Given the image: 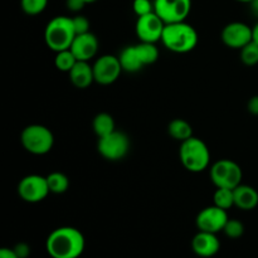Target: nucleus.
Wrapping results in <instances>:
<instances>
[{
	"label": "nucleus",
	"instance_id": "f257e3e1",
	"mask_svg": "<svg viewBox=\"0 0 258 258\" xmlns=\"http://www.w3.org/2000/svg\"><path fill=\"white\" fill-rule=\"evenodd\" d=\"M86 247L82 232L73 227H59L48 236L45 249L52 258H78Z\"/></svg>",
	"mask_w": 258,
	"mask_h": 258
},
{
	"label": "nucleus",
	"instance_id": "f03ea898",
	"mask_svg": "<svg viewBox=\"0 0 258 258\" xmlns=\"http://www.w3.org/2000/svg\"><path fill=\"white\" fill-rule=\"evenodd\" d=\"M164 47L174 53H189L198 44V33L193 25L186 22H178L165 24L163 37Z\"/></svg>",
	"mask_w": 258,
	"mask_h": 258
},
{
	"label": "nucleus",
	"instance_id": "7ed1b4c3",
	"mask_svg": "<svg viewBox=\"0 0 258 258\" xmlns=\"http://www.w3.org/2000/svg\"><path fill=\"white\" fill-rule=\"evenodd\" d=\"M179 159L181 165L190 173H202L211 164V151L202 139L191 136L180 143Z\"/></svg>",
	"mask_w": 258,
	"mask_h": 258
},
{
	"label": "nucleus",
	"instance_id": "20e7f679",
	"mask_svg": "<svg viewBox=\"0 0 258 258\" xmlns=\"http://www.w3.org/2000/svg\"><path fill=\"white\" fill-rule=\"evenodd\" d=\"M72 18L59 15L49 20L44 30V40L48 48L55 53L70 49L76 38Z\"/></svg>",
	"mask_w": 258,
	"mask_h": 258
},
{
	"label": "nucleus",
	"instance_id": "39448f33",
	"mask_svg": "<svg viewBox=\"0 0 258 258\" xmlns=\"http://www.w3.org/2000/svg\"><path fill=\"white\" fill-rule=\"evenodd\" d=\"M20 143L28 153L33 155H45L53 149L54 136L47 126L33 123L23 128Z\"/></svg>",
	"mask_w": 258,
	"mask_h": 258
},
{
	"label": "nucleus",
	"instance_id": "423d86ee",
	"mask_svg": "<svg viewBox=\"0 0 258 258\" xmlns=\"http://www.w3.org/2000/svg\"><path fill=\"white\" fill-rule=\"evenodd\" d=\"M211 180L216 188L236 189L242 184L243 171L241 166L233 160L222 159L216 161L211 168Z\"/></svg>",
	"mask_w": 258,
	"mask_h": 258
},
{
	"label": "nucleus",
	"instance_id": "0eeeda50",
	"mask_svg": "<svg viewBox=\"0 0 258 258\" xmlns=\"http://www.w3.org/2000/svg\"><path fill=\"white\" fill-rule=\"evenodd\" d=\"M97 150L105 159L117 161L125 158L130 150V139L125 133L115 130L113 133L98 139Z\"/></svg>",
	"mask_w": 258,
	"mask_h": 258
},
{
	"label": "nucleus",
	"instance_id": "6e6552de",
	"mask_svg": "<svg viewBox=\"0 0 258 258\" xmlns=\"http://www.w3.org/2000/svg\"><path fill=\"white\" fill-rule=\"evenodd\" d=\"M49 193L47 176L30 174V175L24 176L18 184V194L20 199L27 203H39L44 201Z\"/></svg>",
	"mask_w": 258,
	"mask_h": 258
},
{
	"label": "nucleus",
	"instance_id": "1a4fd4ad",
	"mask_svg": "<svg viewBox=\"0 0 258 258\" xmlns=\"http://www.w3.org/2000/svg\"><path fill=\"white\" fill-rule=\"evenodd\" d=\"M191 10V0H154V12L165 24L185 22Z\"/></svg>",
	"mask_w": 258,
	"mask_h": 258
},
{
	"label": "nucleus",
	"instance_id": "9d476101",
	"mask_svg": "<svg viewBox=\"0 0 258 258\" xmlns=\"http://www.w3.org/2000/svg\"><path fill=\"white\" fill-rule=\"evenodd\" d=\"M95 82L98 85L108 86L118 80L122 67L118 57L111 54H103L96 59L92 64Z\"/></svg>",
	"mask_w": 258,
	"mask_h": 258
},
{
	"label": "nucleus",
	"instance_id": "9b49d317",
	"mask_svg": "<svg viewBox=\"0 0 258 258\" xmlns=\"http://www.w3.org/2000/svg\"><path fill=\"white\" fill-rule=\"evenodd\" d=\"M165 23L155 12L138 18L135 32L140 42L156 43L161 40Z\"/></svg>",
	"mask_w": 258,
	"mask_h": 258
},
{
	"label": "nucleus",
	"instance_id": "f8f14e48",
	"mask_svg": "<svg viewBox=\"0 0 258 258\" xmlns=\"http://www.w3.org/2000/svg\"><path fill=\"white\" fill-rule=\"evenodd\" d=\"M228 219L226 209H222L213 204V206L207 207L199 212L196 223L199 231L211 232V233L217 234L223 231Z\"/></svg>",
	"mask_w": 258,
	"mask_h": 258
},
{
	"label": "nucleus",
	"instance_id": "ddd939ff",
	"mask_svg": "<svg viewBox=\"0 0 258 258\" xmlns=\"http://www.w3.org/2000/svg\"><path fill=\"white\" fill-rule=\"evenodd\" d=\"M221 39L227 47L233 49H242L244 45L253 40L252 28L242 22H232L222 29Z\"/></svg>",
	"mask_w": 258,
	"mask_h": 258
},
{
	"label": "nucleus",
	"instance_id": "4468645a",
	"mask_svg": "<svg viewBox=\"0 0 258 258\" xmlns=\"http://www.w3.org/2000/svg\"><path fill=\"white\" fill-rule=\"evenodd\" d=\"M71 50L76 55L77 60L90 62L98 52V39L93 33L88 32L85 34L76 35Z\"/></svg>",
	"mask_w": 258,
	"mask_h": 258
},
{
	"label": "nucleus",
	"instance_id": "2eb2a0df",
	"mask_svg": "<svg viewBox=\"0 0 258 258\" xmlns=\"http://www.w3.org/2000/svg\"><path fill=\"white\" fill-rule=\"evenodd\" d=\"M191 249L197 256L211 258L216 256L221 249V242L216 233L199 231L191 239Z\"/></svg>",
	"mask_w": 258,
	"mask_h": 258
},
{
	"label": "nucleus",
	"instance_id": "dca6fc26",
	"mask_svg": "<svg viewBox=\"0 0 258 258\" xmlns=\"http://www.w3.org/2000/svg\"><path fill=\"white\" fill-rule=\"evenodd\" d=\"M70 80L75 87L80 90L88 88L95 82V76H93V67L90 62H83L78 60L75 67L70 71Z\"/></svg>",
	"mask_w": 258,
	"mask_h": 258
},
{
	"label": "nucleus",
	"instance_id": "f3484780",
	"mask_svg": "<svg viewBox=\"0 0 258 258\" xmlns=\"http://www.w3.org/2000/svg\"><path fill=\"white\" fill-rule=\"evenodd\" d=\"M234 190V207L242 211H252L258 206V191L253 186L239 184Z\"/></svg>",
	"mask_w": 258,
	"mask_h": 258
},
{
	"label": "nucleus",
	"instance_id": "a211bd4d",
	"mask_svg": "<svg viewBox=\"0 0 258 258\" xmlns=\"http://www.w3.org/2000/svg\"><path fill=\"white\" fill-rule=\"evenodd\" d=\"M118 59H120L122 71H125V72L136 73L144 68L135 45H128V47L123 48L118 54Z\"/></svg>",
	"mask_w": 258,
	"mask_h": 258
},
{
	"label": "nucleus",
	"instance_id": "6ab92c4d",
	"mask_svg": "<svg viewBox=\"0 0 258 258\" xmlns=\"http://www.w3.org/2000/svg\"><path fill=\"white\" fill-rule=\"evenodd\" d=\"M168 133L171 138L183 143L193 136V127L184 118H175L169 123Z\"/></svg>",
	"mask_w": 258,
	"mask_h": 258
},
{
	"label": "nucleus",
	"instance_id": "aec40b11",
	"mask_svg": "<svg viewBox=\"0 0 258 258\" xmlns=\"http://www.w3.org/2000/svg\"><path fill=\"white\" fill-rule=\"evenodd\" d=\"M92 127L98 139L108 135L116 130V123L112 116L107 112H101L95 116L92 121Z\"/></svg>",
	"mask_w": 258,
	"mask_h": 258
},
{
	"label": "nucleus",
	"instance_id": "412c9836",
	"mask_svg": "<svg viewBox=\"0 0 258 258\" xmlns=\"http://www.w3.org/2000/svg\"><path fill=\"white\" fill-rule=\"evenodd\" d=\"M138 54L140 57L141 62H143L144 67L149 64H153L158 60L159 58V49L155 45V43H148V42H140L139 44L135 45Z\"/></svg>",
	"mask_w": 258,
	"mask_h": 258
},
{
	"label": "nucleus",
	"instance_id": "4be33fe9",
	"mask_svg": "<svg viewBox=\"0 0 258 258\" xmlns=\"http://www.w3.org/2000/svg\"><path fill=\"white\" fill-rule=\"evenodd\" d=\"M47 181L48 185H49L50 193L53 194H63L70 188V179L66 174L60 173V171L50 173L47 176Z\"/></svg>",
	"mask_w": 258,
	"mask_h": 258
},
{
	"label": "nucleus",
	"instance_id": "5701e85b",
	"mask_svg": "<svg viewBox=\"0 0 258 258\" xmlns=\"http://www.w3.org/2000/svg\"><path fill=\"white\" fill-rule=\"evenodd\" d=\"M77 58L73 54V52L70 49L60 50V52L55 53L54 58V66L58 71L60 72H67L70 73V71L75 67V64L77 63Z\"/></svg>",
	"mask_w": 258,
	"mask_h": 258
},
{
	"label": "nucleus",
	"instance_id": "b1692460",
	"mask_svg": "<svg viewBox=\"0 0 258 258\" xmlns=\"http://www.w3.org/2000/svg\"><path fill=\"white\" fill-rule=\"evenodd\" d=\"M213 202L214 206L228 211L234 207V190L228 188H217V190L214 191Z\"/></svg>",
	"mask_w": 258,
	"mask_h": 258
},
{
	"label": "nucleus",
	"instance_id": "393cba45",
	"mask_svg": "<svg viewBox=\"0 0 258 258\" xmlns=\"http://www.w3.org/2000/svg\"><path fill=\"white\" fill-rule=\"evenodd\" d=\"M241 50V60L243 64L252 67V66H256L258 63V44L256 42H249L248 44L244 45Z\"/></svg>",
	"mask_w": 258,
	"mask_h": 258
},
{
	"label": "nucleus",
	"instance_id": "a878e982",
	"mask_svg": "<svg viewBox=\"0 0 258 258\" xmlns=\"http://www.w3.org/2000/svg\"><path fill=\"white\" fill-rule=\"evenodd\" d=\"M48 0H20V8L27 15H38L45 10Z\"/></svg>",
	"mask_w": 258,
	"mask_h": 258
},
{
	"label": "nucleus",
	"instance_id": "bb28decb",
	"mask_svg": "<svg viewBox=\"0 0 258 258\" xmlns=\"http://www.w3.org/2000/svg\"><path fill=\"white\" fill-rule=\"evenodd\" d=\"M223 232L228 238H241L244 233V224L241 221H238V219H228Z\"/></svg>",
	"mask_w": 258,
	"mask_h": 258
},
{
	"label": "nucleus",
	"instance_id": "cd10ccee",
	"mask_svg": "<svg viewBox=\"0 0 258 258\" xmlns=\"http://www.w3.org/2000/svg\"><path fill=\"white\" fill-rule=\"evenodd\" d=\"M133 10L138 15V18L150 14L154 12V2H151V0H134Z\"/></svg>",
	"mask_w": 258,
	"mask_h": 258
},
{
	"label": "nucleus",
	"instance_id": "c85d7f7f",
	"mask_svg": "<svg viewBox=\"0 0 258 258\" xmlns=\"http://www.w3.org/2000/svg\"><path fill=\"white\" fill-rule=\"evenodd\" d=\"M73 27H75L76 34H85V33L90 32V20L85 17V15H76L72 18Z\"/></svg>",
	"mask_w": 258,
	"mask_h": 258
},
{
	"label": "nucleus",
	"instance_id": "c756f323",
	"mask_svg": "<svg viewBox=\"0 0 258 258\" xmlns=\"http://www.w3.org/2000/svg\"><path fill=\"white\" fill-rule=\"evenodd\" d=\"M85 5L87 4H86L83 0H66V7H67L68 10H71V12H81V10L85 8Z\"/></svg>",
	"mask_w": 258,
	"mask_h": 258
},
{
	"label": "nucleus",
	"instance_id": "7c9ffc66",
	"mask_svg": "<svg viewBox=\"0 0 258 258\" xmlns=\"http://www.w3.org/2000/svg\"><path fill=\"white\" fill-rule=\"evenodd\" d=\"M13 249H14L19 258H27L30 253V247L27 243H18Z\"/></svg>",
	"mask_w": 258,
	"mask_h": 258
},
{
	"label": "nucleus",
	"instance_id": "2f4dec72",
	"mask_svg": "<svg viewBox=\"0 0 258 258\" xmlns=\"http://www.w3.org/2000/svg\"><path fill=\"white\" fill-rule=\"evenodd\" d=\"M247 108H248L252 115L258 116V95L249 98L248 103H247Z\"/></svg>",
	"mask_w": 258,
	"mask_h": 258
},
{
	"label": "nucleus",
	"instance_id": "473e14b6",
	"mask_svg": "<svg viewBox=\"0 0 258 258\" xmlns=\"http://www.w3.org/2000/svg\"><path fill=\"white\" fill-rule=\"evenodd\" d=\"M0 258H19L13 248H2L0 249Z\"/></svg>",
	"mask_w": 258,
	"mask_h": 258
},
{
	"label": "nucleus",
	"instance_id": "72a5a7b5",
	"mask_svg": "<svg viewBox=\"0 0 258 258\" xmlns=\"http://www.w3.org/2000/svg\"><path fill=\"white\" fill-rule=\"evenodd\" d=\"M252 33H253V42H256L258 44V23L252 28Z\"/></svg>",
	"mask_w": 258,
	"mask_h": 258
},
{
	"label": "nucleus",
	"instance_id": "f704fd0d",
	"mask_svg": "<svg viewBox=\"0 0 258 258\" xmlns=\"http://www.w3.org/2000/svg\"><path fill=\"white\" fill-rule=\"evenodd\" d=\"M251 5H252V10H253V12L258 15V0H253V2L251 3Z\"/></svg>",
	"mask_w": 258,
	"mask_h": 258
},
{
	"label": "nucleus",
	"instance_id": "c9c22d12",
	"mask_svg": "<svg viewBox=\"0 0 258 258\" xmlns=\"http://www.w3.org/2000/svg\"><path fill=\"white\" fill-rule=\"evenodd\" d=\"M83 2H85L86 4H92V3L97 2V0H83Z\"/></svg>",
	"mask_w": 258,
	"mask_h": 258
},
{
	"label": "nucleus",
	"instance_id": "e433bc0d",
	"mask_svg": "<svg viewBox=\"0 0 258 258\" xmlns=\"http://www.w3.org/2000/svg\"><path fill=\"white\" fill-rule=\"evenodd\" d=\"M237 2H239V3H249V4H251V3L253 2V0H237Z\"/></svg>",
	"mask_w": 258,
	"mask_h": 258
}]
</instances>
